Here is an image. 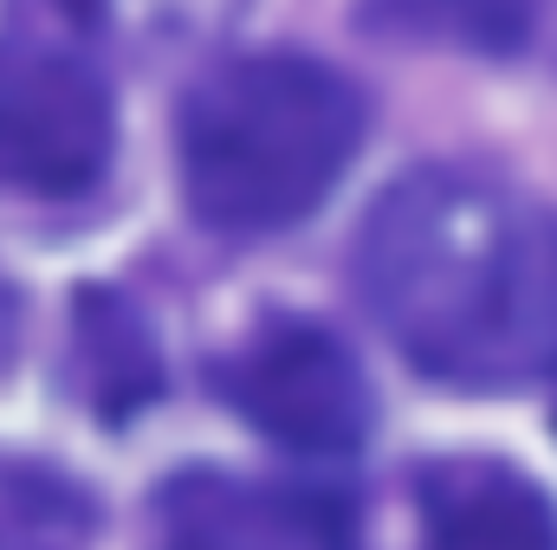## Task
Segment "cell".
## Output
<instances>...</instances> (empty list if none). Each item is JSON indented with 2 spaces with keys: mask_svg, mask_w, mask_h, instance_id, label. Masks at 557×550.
Returning <instances> with one entry per match:
<instances>
[{
  "mask_svg": "<svg viewBox=\"0 0 557 550\" xmlns=\"http://www.w3.org/2000/svg\"><path fill=\"white\" fill-rule=\"evenodd\" d=\"M111 162L104 72L46 33H0V182L39 201L85 195Z\"/></svg>",
  "mask_w": 557,
  "mask_h": 550,
  "instance_id": "3",
  "label": "cell"
},
{
  "mask_svg": "<svg viewBox=\"0 0 557 550\" xmlns=\"http://www.w3.org/2000/svg\"><path fill=\"white\" fill-rule=\"evenodd\" d=\"M98 525L91 492L52 460L0 453V550H85Z\"/></svg>",
  "mask_w": 557,
  "mask_h": 550,
  "instance_id": "7",
  "label": "cell"
},
{
  "mask_svg": "<svg viewBox=\"0 0 557 550\" xmlns=\"http://www.w3.org/2000/svg\"><path fill=\"white\" fill-rule=\"evenodd\" d=\"M421 550H557V505L506 460H434L416 486Z\"/></svg>",
  "mask_w": 557,
  "mask_h": 550,
  "instance_id": "6",
  "label": "cell"
},
{
  "mask_svg": "<svg viewBox=\"0 0 557 550\" xmlns=\"http://www.w3.org/2000/svg\"><path fill=\"white\" fill-rule=\"evenodd\" d=\"M357 291L428 383L493 396L557 370V214L493 175L434 162L389 182Z\"/></svg>",
  "mask_w": 557,
  "mask_h": 550,
  "instance_id": "1",
  "label": "cell"
},
{
  "mask_svg": "<svg viewBox=\"0 0 557 550\" xmlns=\"http://www.w3.org/2000/svg\"><path fill=\"white\" fill-rule=\"evenodd\" d=\"M363 98L311 52H240L182 104V188L214 234H285L350 168Z\"/></svg>",
  "mask_w": 557,
  "mask_h": 550,
  "instance_id": "2",
  "label": "cell"
},
{
  "mask_svg": "<svg viewBox=\"0 0 557 550\" xmlns=\"http://www.w3.org/2000/svg\"><path fill=\"white\" fill-rule=\"evenodd\" d=\"M227 402L273 447L337 460L370 440L376 396L350 343L311 317H267L227 363Z\"/></svg>",
  "mask_w": 557,
  "mask_h": 550,
  "instance_id": "4",
  "label": "cell"
},
{
  "mask_svg": "<svg viewBox=\"0 0 557 550\" xmlns=\"http://www.w3.org/2000/svg\"><path fill=\"white\" fill-rule=\"evenodd\" d=\"M13 343H20V298L0 285V370L13 363Z\"/></svg>",
  "mask_w": 557,
  "mask_h": 550,
  "instance_id": "10",
  "label": "cell"
},
{
  "mask_svg": "<svg viewBox=\"0 0 557 550\" xmlns=\"http://www.w3.org/2000/svg\"><path fill=\"white\" fill-rule=\"evenodd\" d=\"M149 525L156 550H344V525L331 518V505L221 466L175 473L156 492Z\"/></svg>",
  "mask_w": 557,
  "mask_h": 550,
  "instance_id": "5",
  "label": "cell"
},
{
  "mask_svg": "<svg viewBox=\"0 0 557 550\" xmlns=\"http://www.w3.org/2000/svg\"><path fill=\"white\" fill-rule=\"evenodd\" d=\"M363 20L396 39L512 59L539 26V0H363Z\"/></svg>",
  "mask_w": 557,
  "mask_h": 550,
  "instance_id": "8",
  "label": "cell"
},
{
  "mask_svg": "<svg viewBox=\"0 0 557 550\" xmlns=\"http://www.w3.org/2000/svg\"><path fill=\"white\" fill-rule=\"evenodd\" d=\"M85 370L111 383L104 389L111 414L156 389V370H149V350H143V330L131 324V311H117L104 298H85Z\"/></svg>",
  "mask_w": 557,
  "mask_h": 550,
  "instance_id": "9",
  "label": "cell"
}]
</instances>
